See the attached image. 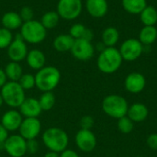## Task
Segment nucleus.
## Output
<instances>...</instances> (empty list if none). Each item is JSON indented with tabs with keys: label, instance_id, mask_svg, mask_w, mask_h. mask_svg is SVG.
I'll return each instance as SVG.
<instances>
[{
	"label": "nucleus",
	"instance_id": "1",
	"mask_svg": "<svg viewBox=\"0 0 157 157\" xmlns=\"http://www.w3.org/2000/svg\"><path fill=\"white\" fill-rule=\"evenodd\" d=\"M123 59L120 51L115 47H106L100 52L97 64L100 72L104 74H113L121 66Z\"/></svg>",
	"mask_w": 157,
	"mask_h": 157
},
{
	"label": "nucleus",
	"instance_id": "2",
	"mask_svg": "<svg viewBox=\"0 0 157 157\" xmlns=\"http://www.w3.org/2000/svg\"><path fill=\"white\" fill-rule=\"evenodd\" d=\"M44 145L49 151L62 153L69 144V136L65 131L58 127H52L47 129L41 136Z\"/></svg>",
	"mask_w": 157,
	"mask_h": 157
},
{
	"label": "nucleus",
	"instance_id": "3",
	"mask_svg": "<svg viewBox=\"0 0 157 157\" xmlns=\"http://www.w3.org/2000/svg\"><path fill=\"white\" fill-rule=\"evenodd\" d=\"M61 80V73L54 66H44L35 75L36 87L43 92L52 91L59 85Z\"/></svg>",
	"mask_w": 157,
	"mask_h": 157
},
{
	"label": "nucleus",
	"instance_id": "4",
	"mask_svg": "<svg viewBox=\"0 0 157 157\" xmlns=\"http://www.w3.org/2000/svg\"><path fill=\"white\" fill-rule=\"evenodd\" d=\"M0 95L5 104L11 109L19 108L26 98L25 90L20 86L18 82L8 81L1 88Z\"/></svg>",
	"mask_w": 157,
	"mask_h": 157
},
{
	"label": "nucleus",
	"instance_id": "5",
	"mask_svg": "<svg viewBox=\"0 0 157 157\" xmlns=\"http://www.w3.org/2000/svg\"><path fill=\"white\" fill-rule=\"evenodd\" d=\"M128 109L127 100L120 95H109L102 101V109L105 114L117 120L127 116Z\"/></svg>",
	"mask_w": 157,
	"mask_h": 157
},
{
	"label": "nucleus",
	"instance_id": "6",
	"mask_svg": "<svg viewBox=\"0 0 157 157\" xmlns=\"http://www.w3.org/2000/svg\"><path fill=\"white\" fill-rule=\"evenodd\" d=\"M20 35L24 41L36 44L41 42L46 38V29L42 26L40 21L32 19L27 22H23Z\"/></svg>",
	"mask_w": 157,
	"mask_h": 157
},
{
	"label": "nucleus",
	"instance_id": "7",
	"mask_svg": "<svg viewBox=\"0 0 157 157\" xmlns=\"http://www.w3.org/2000/svg\"><path fill=\"white\" fill-rule=\"evenodd\" d=\"M3 147L11 157H23L27 154V141L19 134L9 135L3 144Z\"/></svg>",
	"mask_w": 157,
	"mask_h": 157
},
{
	"label": "nucleus",
	"instance_id": "8",
	"mask_svg": "<svg viewBox=\"0 0 157 157\" xmlns=\"http://www.w3.org/2000/svg\"><path fill=\"white\" fill-rule=\"evenodd\" d=\"M82 7V0H59L57 13L63 19L73 20L80 16Z\"/></svg>",
	"mask_w": 157,
	"mask_h": 157
},
{
	"label": "nucleus",
	"instance_id": "9",
	"mask_svg": "<svg viewBox=\"0 0 157 157\" xmlns=\"http://www.w3.org/2000/svg\"><path fill=\"white\" fill-rule=\"evenodd\" d=\"M119 51L124 61L133 62L142 55L144 52V45L138 39L131 38L121 43Z\"/></svg>",
	"mask_w": 157,
	"mask_h": 157
},
{
	"label": "nucleus",
	"instance_id": "10",
	"mask_svg": "<svg viewBox=\"0 0 157 157\" xmlns=\"http://www.w3.org/2000/svg\"><path fill=\"white\" fill-rule=\"evenodd\" d=\"M18 132L19 135L26 141L34 140L41 132V123L38 118H25L20 124Z\"/></svg>",
	"mask_w": 157,
	"mask_h": 157
},
{
	"label": "nucleus",
	"instance_id": "11",
	"mask_svg": "<svg viewBox=\"0 0 157 157\" xmlns=\"http://www.w3.org/2000/svg\"><path fill=\"white\" fill-rule=\"evenodd\" d=\"M70 52L75 59L79 61H88L94 56L95 49L91 41L84 39H77L75 40Z\"/></svg>",
	"mask_w": 157,
	"mask_h": 157
},
{
	"label": "nucleus",
	"instance_id": "12",
	"mask_svg": "<svg viewBox=\"0 0 157 157\" xmlns=\"http://www.w3.org/2000/svg\"><path fill=\"white\" fill-rule=\"evenodd\" d=\"M75 144L80 151L90 153L97 146V137L91 130L80 129L75 134Z\"/></svg>",
	"mask_w": 157,
	"mask_h": 157
},
{
	"label": "nucleus",
	"instance_id": "13",
	"mask_svg": "<svg viewBox=\"0 0 157 157\" xmlns=\"http://www.w3.org/2000/svg\"><path fill=\"white\" fill-rule=\"evenodd\" d=\"M28 52L27 45L21 35H17V37L12 40L10 45L7 47V55L11 62H21L22 60L26 59Z\"/></svg>",
	"mask_w": 157,
	"mask_h": 157
},
{
	"label": "nucleus",
	"instance_id": "14",
	"mask_svg": "<svg viewBox=\"0 0 157 157\" xmlns=\"http://www.w3.org/2000/svg\"><path fill=\"white\" fill-rule=\"evenodd\" d=\"M146 86L145 76L139 72H132L129 74L124 81L125 89L132 94H139L144 91Z\"/></svg>",
	"mask_w": 157,
	"mask_h": 157
},
{
	"label": "nucleus",
	"instance_id": "15",
	"mask_svg": "<svg viewBox=\"0 0 157 157\" xmlns=\"http://www.w3.org/2000/svg\"><path fill=\"white\" fill-rule=\"evenodd\" d=\"M23 121V116L16 109H11L6 110L1 119V124L8 131V132H15L18 131L20 124Z\"/></svg>",
	"mask_w": 157,
	"mask_h": 157
},
{
	"label": "nucleus",
	"instance_id": "16",
	"mask_svg": "<svg viewBox=\"0 0 157 157\" xmlns=\"http://www.w3.org/2000/svg\"><path fill=\"white\" fill-rule=\"evenodd\" d=\"M18 109L21 115L25 118H38L42 112L39 99L35 98H26Z\"/></svg>",
	"mask_w": 157,
	"mask_h": 157
},
{
	"label": "nucleus",
	"instance_id": "17",
	"mask_svg": "<svg viewBox=\"0 0 157 157\" xmlns=\"http://www.w3.org/2000/svg\"><path fill=\"white\" fill-rule=\"evenodd\" d=\"M86 7L88 14L96 18L105 17L109 10L107 0H86Z\"/></svg>",
	"mask_w": 157,
	"mask_h": 157
},
{
	"label": "nucleus",
	"instance_id": "18",
	"mask_svg": "<svg viewBox=\"0 0 157 157\" xmlns=\"http://www.w3.org/2000/svg\"><path fill=\"white\" fill-rule=\"evenodd\" d=\"M149 115L148 108L143 103H133L128 109L127 116L135 123L144 121Z\"/></svg>",
	"mask_w": 157,
	"mask_h": 157
},
{
	"label": "nucleus",
	"instance_id": "19",
	"mask_svg": "<svg viewBox=\"0 0 157 157\" xmlns=\"http://www.w3.org/2000/svg\"><path fill=\"white\" fill-rule=\"evenodd\" d=\"M26 61H27L28 65L31 69L39 71L40 69H41L45 66L46 58H45L44 53L41 51L34 49L28 52Z\"/></svg>",
	"mask_w": 157,
	"mask_h": 157
},
{
	"label": "nucleus",
	"instance_id": "20",
	"mask_svg": "<svg viewBox=\"0 0 157 157\" xmlns=\"http://www.w3.org/2000/svg\"><path fill=\"white\" fill-rule=\"evenodd\" d=\"M22 24H23V21L18 13L10 11V12L5 13L4 16L2 17L3 27L9 30H13V29L21 28Z\"/></svg>",
	"mask_w": 157,
	"mask_h": 157
},
{
	"label": "nucleus",
	"instance_id": "21",
	"mask_svg": "<svg viewBox=\"0 0 157 157\" xmlns=\"http://www.w3.org/2000/svg\"><path fill=\"white\" fill-rule=\"evenodd\" d=\"M75 39L70 34H61L57 36L53 40V47L57 52H65L71 51Z\"/></svg>",
	"mask_w": 157,
	"mask_h": 157
},
{
	"label": "nucleus",
	"instance_id": "22",
	"mask_svg": "<svg viewBox=\"0 0 157 157\" xmlns=\"http://www.w3.org/2000/svg\"><path fill=\"white\" fill-rule=\"evenodd\" d=\"M122 7L126 12L132 15H140L147 6L146 0H121Z\"/></svg>",
	"mask_w": 157,
	"mask_h": 157
},
{
	"label": "nucleus",
	"instance_id": "23",
	"mask_svg": "<svg viewBox=\"0 0 157 157\" xmlns=\"http://www.w3.org/2000/svg\"><path fill=\"white\" fill-rule=\"evenodd\" d=\"M157 39L155 26H144L139 33V40L143 45H151Z\"/></svg>",
	"mask_w": 157,
	"mask_h": 157
},
{
	"label": "nucleus",
	"instance_id": "24",
	"mask_svg": "<svg viewBox=\"0 0 157 157\" xmlns=\"http://www.w3.org/2000/svg\"><path fill=\"white\" fill-rule=\"evenodd\" d=\"M120 40V32L115 27H108L102 32V43L106 47H114Z\"/></svg>",
	"mask_w": 157,
	"mask_h": 157
},
{
	"label": "nucleus",
	"instance_id": "25",
	"mask_svg": "<svg viewBox=\"0 0 157 157\" xmlns=\"http://www.w3.org/2000/svg\"><path fill=\"white\" fill-rule=\"evenodd\" d=\"M140 19L144 26H155L157 23V9L148 6L140 13Z\"/></svg>",
	"mask_w": 157,
	"mask_h": 157
},
{
	"label": "nucleus",
	"instance_id": "26",
	"mask_svg": "<svg viewBox=\"0 0 157 157\" xmlns=\"http://www.w3.org/2000/svg\"><path fill=\"white\" fill-rule=\"evenodd\" d=\"M4 71L6 73L7 79H9L10 81H14V82H17L23 75V69L21 65L19 64V63H17V62L8 63L6 65Z\"/></svg>",
	"mask_w": 157,
	"mask_h": 157
},
{
	"label": "nucleus",
	"instance_id": "27",
	"mask_svg": "<svg viewBox=\"0 0 157 157\" xmlns=\"http://www.w3.org/2000/svg\"><path fill=\"white\" fill-rule=\"evenodd\" d=\"M59 18L60 16L57 11H48L41 17L40 23L46 29H51L58 25Z\"/></svg>",
	"mask_w": 157,
	"mask_h": 157
},
{
	"label": "nucleus",
	"instance_id": "28",
	"mask_svg": "<svg viewBox=\"0 0 157 157\" xmlns=\"http://www.w3.org/2000/svg\"><path fill=\"white\" fill-rule=\"evenodd\" d=\"M39 103L42 111L51 110L55 104V96L52 93V91L43 92L39 98Z\"/></svg>",
	"mask_w": 157,
	"mask_h": 157
},
{
	"label": "nucleus",
	"instance_id": "29",
	"mask_svg": "<svg viewBox=\"0 0 157 157\" xmlns=\"http://www.w3.org/2000/svg\"><path fill=\"white\" fill-rule=\"evenodd\" d=\"M118 130L124 134H128L131 133L134 128V122L128 117V116H124L121 119L118 120Z\"/></svg>",
	"mask_w": 157,
	"mask_h": 157
},
{
	"label": "nucleus",
	"instance_id": "30",
	"mask_svg": "<svg viewBox=\"0 0 157 157\" xmlns=\"http://www.w3.org/2000/svg\"><path fill=\"white\" fill-rule=\"evenodd\" d=\"M17 82L24 90H29L32 89L34 86H36L35 75L31 74H23Z\"/></svg>",
	"mask_w": 157,
	"mask_h": 157
},
{
	"label": "nucleus",
	"instance_id": "31",
	"mask_svg": "<svg viewBox=\"0 0 157 157\" xmlns=\"http://www.w3.org/2000/svg\"><path fill=\"white\" fill-rule=\"evenodd\" d=\"M12 33L9 29L2 28L0 29V49L7 48L12 42Z\"/></svg>",
	"mask_w": 157,
	"mask_h": 157
},
{
	"label": "nucleus",
	"instance_id": "32",
	"mask_svg": "<svg viewBox=\"0 0 157 157\" xmlns=\"http://www.w3.org/2000/svg\"><path fill=\"white\" fill-rule=\"evenodd\" d=\"M86 28L83 25V24H80V23H76V24H74L71 29H70V36H72L75 40H77V39H82L84 37V34L86 32Z\"/></svg>",
	"mask_w": 157,
	"mask_h": 157
},
{
	"label": "nucleus",
	"instance_id": "33",
	"mask_svg": "<svg viewBox=\"0 0 157 157\" xmlns=\"http://www.w3.org/2000/svg\"><path fill=\"white\" fill-rule=\"evenodd\" d=\"M94 123H95V121H94L93 117L89 116V115L83 116L79 121L80 128L83 130H91L94 126Z\"/></svg>",
	"mask_w": 157,
	"mask_h": 157
},
{
	"label": "nucleus",
	"instance_id": "34",
	"mask_svg": "<svg viewBox=\"0 0 157 157\" xmlns=\"http://www.w3.org/2000/svg\"><path fill=\"white\" fill-rule=\"evenodd\" d=\"M19 16L22 19V21L27 22L29 20H32L33 17V11L29 6H24L21 8L20 12H19Z\"/></svg>",
	"mask_w": 157,
	"mask_h": 157
},
{
	"label": "nucleus",
	"instance_id": "35",
	"mask_svg": "<svg viewBox=\"0 0 157 157\" xmlns=\"http://www.w3.org/2000/svg\"><path fill=\"white\" fill-rule=\"evenodd\" d=\"M39 151V143L34 140H29L27 141V153L30 155H34Z\"/></svg>",
	"mask_w": 157,
	"mask_h": 157
},
{
	"label": "nucleus",
	"instance_id": "36",
	"mask_svg": "<svg viewBox=\"0 0 157 157\" xmlns=\"http://www.w3.org/2000/svg\"><path fill=\"white\" fill-rule=\"evenodd\" d=\"M146 144L149 148L154 151H157V133H152L148 136Z\"/></svg>",
	"mask_w": 157,
	"mask_h": 157
},
{
	"label": "nucleus",
	"instance_id": "37",
	"mask_svg": "<svg viewBox=\"0 0 157 157\" xmlns=\"http://www.w3.org/2000/svg\"><path fill=\"white\" fill-rule=\"evenodd\" d=\"M9 135H8V131L0 123V144H4L5 143V141L7 139V137H8Z\"/></svg>",
	"mask_w": 157,
	"mask_h": 157
},
{
	"label": "nucleus",
	"instance_id": "38",
	"mask_svg": "<svg viewBox=\"0 0 157 157\" xmlns=\"http://www.w3.org/2000/svg\"><path fill=\"white\" fill-rule=\"evenodd\" d=\"M60 157H80L79 155L71 149H65L64 151H63L62 153H60Z\"/></svg>",
	"mask_w": 157,
	"mask_h": 157
},
{
	"label": "nucleus",
	"instance_id": "39",
	"mask_svg": "<svg viewBox=\"0 0 157 157\" xmlns=\"http://www.w3.org/2000/svg\"><path fill=\"white\" fill-rule=\"evenodd\" d=\"M6 82H7V77L6 75V73L3 69L0 68V88H2Z\"/></svg>",
	"mask_w": 157,
	"mask_h": 157
},
{
	"label": "nucleus",
	"instance_id": "40",
	"mask_svg": "<svg viewBox=\"0 0 157 157\" xmlns=\"http://www.w3.org/2000/svg\"><path fill=\"white\" fill-rule=\"evenodd\" d=\"M43 157H60V154L56 153V152H52V151H49L47 152Z\"/></svg>",
	"mask_w": 157,
	"mask_h": 157
},
{
	"label": "nucleus",
	"instance_id": "41",
	"mask_svg": "<svg viewBox=\"0 0 157 157\" xmlns=\"http://www.w3.org/2000/svg\"><path fill=\"white\" fill-rule=\"evenodd\" d=\"M3 104H4V101H3V98H2V97H1V95H0V108L3 106Z\"/></svg>",
	"mask_w": 157,
	"mask_h": 157
}]
</instances>
